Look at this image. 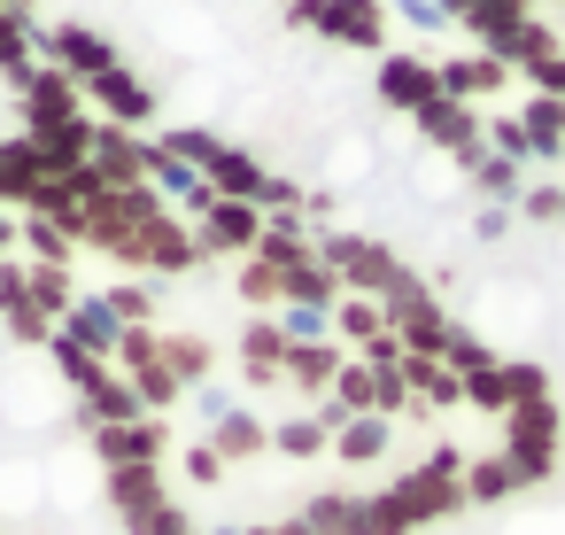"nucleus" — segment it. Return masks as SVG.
I'll use <instances>...</instances> for the list:
<instances>
[{"label":"nucleus","instance_id":"nucleus-4","mask_svg":"<svg viewBox=\"0 0 565 535\" xmlns=\"http://www.w3.org/2000/svg\"><path fill=\"white\" fill-rule=\"evenodd\" d=\"M86 109L109 117V125H132V133H163V125H156V117H163V94H156L140 71H125V63L86 86Z\"/></svg>","mask_w":565,"mask_h":535},{"label":"nucleus","instance_id":"nucleus-1","mask_svg":"<svg viewBox=\"0 0 565 535\" xmlns=\"http://www.w3.org/2000/svg\"><path fill=\"white\" fill-rule=\"evenodd\" d=\"M32 55L40 63H55V71H71L78 86H94V78H109L125 55H117V40L109 32H94V24H78V17H63V24H47L40 40H32Z\"/></svg>","mask_w":565,"mask_h":535},{"label":"nucleus","instance_id":"nucleus-12","mask_svg":"<svg viewBox=\"0 0 565 535\" xmlns=\"http://www.w3.org/2000/svg\"><path fill=\"white\" fill-rule=\"evenodd\" d=\"M326 24V0H287V32H318Z\"/></svg>","mask_w":565,"mask_h":535},{"label":"nucleus","instance_id":"nucleus-10","mask_svg":"<svg viewBox=\"0 0 565 535\" xmlns=\"http://www.w3.org/2000/svg\"><path fill=\"white\" fill-rule=\"evenodd\" d=\"M387 17H403L411 32H441V24H449L441 0H387Z\"/></svg>","mask_w":565,"mask_h":535},{"label":"nucleus","instance_id":"nucleus-9","mask_svg":"<svg viewBox=\"0 0 565 535\" xmlns=\"http://www.w3.org/2000/svg\"><path fill=\"white\" fill-rule=\"evenodd\" d=\"M217 94H225V78H217V71H179V86H171V102L186 109V125H202V109H210Z\"/></svg>","mask_w":565,"mask_h":535},{"label":"nucleus","instance_id":"nucleus-13","mask_svg":"<svg viewBox=\"0 0 565 535\" xmlns=\"http://www.w3.org/2000/svg\"><path fill=\"white\" fill-rule=\"evenodd\" d=\"M441 9H449V24H457V9H465V0H441Z\"/></svg>","mask_w":565,"mask_h":535},{"label":"nucleus","instance_id":"nucleus-7","mask_svg":"<svg viewBox=\"0 0 565 535\" xmlns=\"http://www.w3.org/2000/svg\"><path fill=\"white\" fill-rule=\"evenodd\" d=\"M387 0H326V24H318V40H333V48H349V55H380V40H387Z\"/></svg>","mask_w":565,"mask_h":535},{"label":"nucleus","instance_id":"nucleus-6","mask_svg":"<svg viewBox=\"0 0 565 535\" xmlns=\"http://www.w3.org/2000/svg\"><path fill=\"white\" fill-rule=\"evenodd\" d=\"M156 32H163V48L194 71H217V55H225V24L210 17V9H186V0H179V9H156Z\"/></svg>","mask_w":565,"mask_h":535},{"label":"nucleus","instance_id":"nucleus-5","mask_svg":"<svg viewBox=\"0 0 565 535\" xmlns=\"http://www.w3.org/2000/svg\"><path fill=\"white\" fill-rule=\"evenodd\" d=\"M434 63H441V94H449V102H465V109H480V117H488V102L511 109V86H519V78H511L495 55L465 48V55H434Z\"/></svg>","mask_w":565,"mask_h":535},{"label":"nucleus","instance_id":"nucleus-3","mask_svg":"<svg viewBox=\"0 0 565 535\" xmlns=\"http://www.w3.org/2000/svg\"><path fill=\"white\" fill-rule=\"evenodd\" d=\"M78 117H94V109H86V86H78L71 71H55V63H40V71H32V86L17 94V133H24V140H40V133L78 125Z\"/></svg>","mask_w":565,"mask_h":535},{"label":"nucleus","instance_id":"nucleus-8","mask_svg":"<svg viewBox=\"0 0 565 535\" xmlns=\"http://www.w3.org/2000/svg\"><path fill=\"white\" fill-rule=\"evenodd\" d=\"M457 24L480 40V55H495V48H511V32L526 24V0H465Z\"/></svg>","mask_w":565,"mask_h":535},{"label":"nucleus","instance_id":"nucleus-2","mask_svg":"<svg viewBox=\"0 0 565 535\" xmlns=\"http://www.w3.org/2000/svg\"><path fill=\"white\" fill-rule=\"evenodd\" d=\"M372 102L418 117L426 102H441V63L418 55V48H380V63H372Z\"/></svg>","mask_w":565,"mask_h":535},{"label":"nucleus","instance_id":"nucleus-14","mask_svg":"<svg viewBox=\"0 0 565 535\" xmlns=\"http://www.w3.org/2000/svg\"><path fill=\"white\" fill-rule=\"evenodd\" d=\"M0 9H32V0H0Z\"/></svg>","mask_w":565,"mask_h":535},{"label":"nucleus","instance_id":"nucleus-11","mask_svg":"<svg viewBox=\"0 0 565 535\" xmlns=\"http://www.w3.org/2000/svg\"><path fill=\"white\" fill-rule=\"evenodd\" d=\"M526 94H542V102H565V48H557L542 71H526Z\"/></svg>","mask_w":565,"mask_h":535}]
</instances>
